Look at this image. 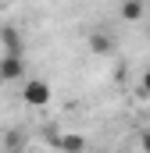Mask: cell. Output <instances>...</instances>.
Wrapping results in <instances>:
<instances>
[{
  "instance_id": "obj_1",
  "label": "cell",
  "mask_w": 150,
  "mask_h": 153,
  "mask_svg": "<svg viewBox=\"0 0 150 153\" xmlns=\"http://www.w3.org/2000/svg\"><path fill=\"white\" fill-rule=\"evenodd\" d=\"M50 96H54V89L43 78H22V100H25V107H46Z\"/></svg>"
},
{
  "instance_id": "obj_2",
  "label": "cell",
  "mask_w": 150,
  "mask_h": 153,
  "mask_svg": "<svg viewBox=\"0 0 150 153\" xmlns=\"http://www.w3.org/2000/svg\"><path fill=\"white\" fill-rule=\"evenodd\" d=\"M25 78V57L22 53H4L0 57V82H22Z\"/></svg>"
},
{
  "instance_id": "obj_3",
  "label": "cell",
  "mask_w": 150,
  "mask_h": 153,
  "mask_svg": "<svg viewBox=\"0 0 150 153\" xmlns=\"http://www.w3.org/2000/svg\"><path fill=\"white\" fill-rule=\"evenodd\" d=\"M0 43H4V53H22L25 43H22V32L14 25H0Z\"/></svg>"
},
{
  "instance_id": "obj_4",
  "label": "cell",
  "mask_w": 150,
  "mask_h": 153,
  "mask_svg": "<svg viewBox=\"0 0 150 153\" xmlns=\"http://www.w3.org/2000/svg\"><path fill=\"white\" fill-rule=\"evenodd\" d=\"M54 146L64 153H82L86 150V139L79 135V132H64V135H54Z\"/></svg>"
},
{
  "instance_id": "obj_5",
  "label": "cell",
  "mask_w": 150,
  "mask_h": 153,
  "mask_svg": "<svg viewBox=\"0 0 150 153\" xmlns=\"http://www.w3.org/2000/svg\"><path fill=\"white\" fill-rule=\"evenodd\" d=\"M89 50L100 53V57H107V53H114V39L107 36V32H93V36H89Z\"/></svg>"
},
{
  "instance_id": "obj_6",
  "label": "cell",
  "mask_w": 150,
  "mask_h": 153,
  "mask_svg": "<svg viewBox=\"0 0 150 153\" xmlns=\"http://www.w3.org/2000/svg\"><path fill=\"white\" fill-rule=\"evenodd\" d=\"M122 18L125 22H140L143 18V0H122Z\"/></svg>"
},
{
  "instance_id": "obj_7",
  "label": "cell",
  "mask_w": 150,
  "mask_h": 153,
  "mask_svg": "<svg viewBox=\"0 0 150 153\" xmlns=\"http://www.w3.org/2000/svg\"><path fill=\"white\" fill-rule=\"evenodd\" d=\"M4 150L7 153H22L25 150V132H14V128H11V132L4 135Z\"/></svg>"
},
{
  "instance_id": "obj_8",
  "label": "cell",
  "mask_w": 150,
  "mask_h": 153,
  "mask_svg": "<svg viewBox=\"0 0 150 153\" xmlns=\"http://www.w3.org/2000/svg\"><path fill=\"white\" fill-rule=\"evenodd\" d=\"M140 93L150 96V71H143V78H140Z\"/></svg>"
},
{
  "instance_id": "obj_9",
  "label": "cell",
  "mask_w": 150,
  "mask_h": 153,
  "mask_svg": "<svg viewBox=\"0 0 150 153\" xmlns=\"http://www.w3.org/2000/svg\"><path fill=\"white\" fill-rule=\"evenodd\" d=\"M140 146H143V153H150V128L140 132Z\"/></svg>"
}]
</instances>
